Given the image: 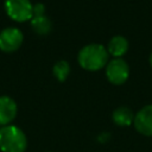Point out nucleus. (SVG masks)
<instances>
[{
  "instance_id": "nucleus-8",
  "label": "nucleus",
  "mask_w": 152,
  "mask_h": 152,
  "mask_svg": "<svg viewBox=\"0 0 152 152\" xmlns=\"http://www.w3.org/2000/svg\"><path fill=\"white\" fill-rule=\"evenodd\" d=\"M128 50V40L122 36H114L110 38L107 51L109 55H112L114 58H121Z\"/></svg>"
},
{
  "instance_id": "nucleus-9",
  "label": "nucleus",
  "mask_w": 152,
  "mask_h": 152,
  "mask_svg": "<svg viewBox=\"0 0 152 152\" xmlns=\"http://www.w3.org/2000/svg\"><path fill=\"white\" fill-rule=\"evenodd\" d=\"M113 121L115 125L127 127L134 121V114L128 107H119L113 112Z\"/></svg>"
},
{
  "instance_id": "nucleus-1",
  "label": "nucleus",
  "mask_w": 152,
  "mask_h": 152,
  "mask_svg": "<svg viewBox=\"0 0 152 152\" xmlns=\"http://www.w3.org/2000/svg\"><path fill=\"white\" fill-rule=\"evenodd\" d=\"M108 56L109 53L103 45L93 43L83 46L80 50L77 55V62L84 70L97 71L107 65Z\"/></svg>"
},
{
  "instance_id": "nucleus-5",
  "label": "nucleus",
  "mask_w": 152,
  "mask_h": 152,
  "mask_svg": "<svg viewBox=\"0 0 152 152\" xmlns=\"http://www.w3.org/2000/svg\"><path fill=\"white\" fill-rule=\"evenodd\" d=\"M106 76L112 84H124L128 80L129 66L122 58H114L106 65Z\"/></svg>"
},
{
  "instance_id": "nucleus-11",
  "label": "nucleus",
  "mask_w": 152,
  "mask_h": 152,
  "mask_svg": "<svg viewBox=\"0 0 152 152\" xmlns=\"http://www.w3.org/2000/svg\"><path fill=\"white\" fill-rule=\"evenodd\" d=\"M52 74L59 82H64L70 74V65L66 61H58L53 64Z\"/></svg>"
},
{
  "instance_id": "nucleus-13",
  "label": "nucleus",
  "mask_w": 152,
  "mask_h": 152,
  "mask_svg": "<svg viewBox=\"0 0 152 152\" xmlns=\"http://www.w3.org/2000/svg\"><path fill=\"white\" fill-rule=\"evenodd\" d=\"M150 65L152 66V52H151V55H150Z\"/></svg>"
},
{
  "instance_id": "nucleus-7",
  "label": "nucleus",
  "mask_w": 152,
  "mask_h": 152,
  "mask_svg": "<svg viewBox=\"0 0 152 152\" xmlns=\"http://www.w3.org/2000/svg\"><path fill=\"white\" fill-rule=\"evenodd\" d=\"M17 113V102L7 95L0 96V126L11 125V122L15 119Z\"/></svg>"
},
{
  "instance_id": "nucleus-12",
  "label": "nucleus",
  "mask_w": 152,
  "mask_h": 152,
  "mask_svg": "<svg viewBox=\"0 0 152 152\" xmlns=\"http://www.w3.org/2000/svg\"><path fill=\"white\" fill-rule=\"evenodd\" d=\"M45 15V6L42 2L34 4L33 5V17H40Z\"/></svg>"
},
{
  "instance_id": "nucleus-10",
  "label": "nucleus",
  "mask_w": 152,
  "mask_h": 152,
  "mask_svg": "<svg viewBox=\"0 0 152 152\" xmlns=\"http://www.w3.org/2000/svg\"><path fill=\"white\" fill-rule=\"evenodd\" d=\"M31 21V27L32 30L40 36L49 34L51 28H52V23L46 15H40V17H32Z\"/></svg>"
},
{
  "instance_id": "nucleus-4",
  "label": "nucleus",
  "mask_w": 152,
  "mask_h": 152,
  "mask_svg": "<svg viewBox=\"0 0 152 152\" xmlns=\"http://www.w3.org/2000/svg\"><path fill=\"white\" fill-rule=\"evenodd\" d=\"M24 43L23 32L14 26L5 27L0 31V50L6 53L17 51Z\"/></svg>"
},
{
  "instance_id": "nucleus-3",
  "label": "nucleus",
  "mask_w": 152,
  "mask_h": 152,
  "mask_svg": "<svg viewBox=\"0 0 152 152\" xmlns=\"http://www.w3.org/2000/svg\"><path fill=\"white\" fill-rule=\"evenodd\" d=\"M5 12L13 21L24 23L33 17V5L30 0H5Z\"/></svg>"
},
{
  "instance_id": "nucleus-2",
  "label": "nucleus",
  "mask_w": 152,
  "mask_h": 152,
  "mask_svg": "<svg viewBox=\"0 0 152 152\" xmlns=\"http://www.w3.org/2000/svg\"><path fill=\"white\" fill-rule=\"evenodd\" d=\"M27 138L21 128L15 125L0 127V151L1 152H25Z\"/></svg>"
},
{
  "instance_id": "nucleus-6",
  "label": "nucleus",
  "mask_w": 152,
  "mask_h": 152,
  "mask_svg": "<svg viewBox=\"0 0 152 152\" xmlns=\"http://www.w3.org/2000/svg\"><path fill=\"white\" fill-rule=\"evenodd\" d=\"M134 128L146 137H152V104L144 106L134 115Z\"/></svg>"
}]
</instances>
